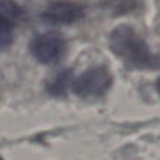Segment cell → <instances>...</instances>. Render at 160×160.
Instances as JSON below:
<instances>
[{
    "label": "cell",
    "instance_id": "obj_1",
    "mask_svg": "<svg viewBox=\"0 0 160 160\" xmlns=\"http://www.w3.org/2000/svg\"><path fill=\"white\" fill-rule=\"evenodd\" d=\"M110 47L117 56L133 68L152 69L158 66L155 53L131 25H119L111 32Z\"/></svg>",
    "mask_w": 160,
    "mask_h": 160
},
{
    "label": "cell",
    "instance_id": "obj_2",
    "mask_svg": "<svg viewBox=\"0 0 160 160\" xmlns=\"http://www.w3.org/2000/svg\"><path fill=\"white\" fill-rule=\"evenodd\" d=\"M112 76L104 66H94L84 70L80 76L72 80V91L83 98H97L110 90Z\"/></svg>",
    "mask_w": 160,
    "mask_h": 160
},
{
    "label": "cell",
    "instance_id": "obj_3",
    "mask_svg": "<svg viewBox=\"0 0 160 160\" xmlns=\"http://www.w3.org/2000/svg\"><path fill=\"white\" fill-rule=\"evenodd\" d=\"M31 55L42 65H55L66 52V41L59 32H44L30 42Z\"/></svg>",
    "mask_w": 160,
    "mask_h": 160
},
{
    "label": "cell",
    "instance_id": "obj_4",
    "mask_svg": "<svg viewBox=\"0 0 160 160\" xmlns=\"http://www.w3.org/2000/svg\"><path fill=\"white\" fill-rule=\"evenodd\" d=\"M83 13V7L75 2H55L42 11L41 17L51 25H68L82 18Z\"/></svg>",
    "mask_w": 160,
    "mask_h": 160
},
{
    "label": "cell",
    "instance_id": "obj_5",
    "mask_svg": "<svg viewBox=\"0 0 160 160\" xmlns=\"http://www.w3.org/2000/svg\"><path fill=\"white\" fill-rule=\"evenodd\" d=\"M14 39V28L13 22L10 21L4 13L0 11V49L8 48L13 44Z\"/></svg>",
    "mask_w": 160,
    "mask_h": 160
},
{
    "label": "cell",
    "instance_id": "obj_6",
    "mask_svg": "<svg viewBox=\"0 0 160 160\" xmlns=\"http://www.w3.org/2000/svg\"><path fill=\"white\" fill-rule=\"evenodd\" d=\"M70 82H72V72L65 70L61 75L56 76L53 82H51V84L47 87V90L52 96H59V94H63L66 91V88L70 86Z\"/></svg>",
    "mask_w": 160,
    "mask_h": 160
}]
</instances>
